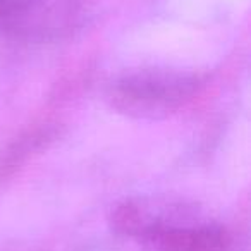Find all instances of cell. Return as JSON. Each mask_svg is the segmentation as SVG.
Segmentation results:
<instances>
[{"label":"cell","instance_id":"1","mask_svg":"<svg viewBox=\"0 0 251 251\" xmlns=\"http://www.w3.org/2000/svg\"><path fill=\"white\" fill-rule=\"evenodd\" d=\"M124 234L155 251H222L224 232L181 205L157 200L126 203L115 213Z\"/></svg>","mask_w":251,"mask_h":251},{"label":"cell","instance_id":"2","mask_svg":"<svg viewBox=\"0 0 251 251\" xmlns=\"http://www.w3.org/2000/svg\"><path fill=\"white\" fill-rule=\"evenodd\" d=\"M196 79L181 71H140L112 86L110 100L117 110L136 117H158L182 107L193 97Z\"/></svg>","mask_w":251,"mask_h":251}]
</instances>
